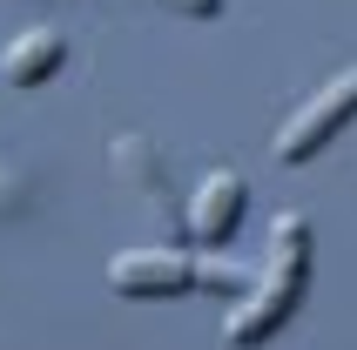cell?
Returning a JSON list of instances; mask_svg holds the SVG:
<instances>
[{"label":"cell","mask_w":357,"mask_h":350,"mask_svg":"<svg viewBox=\"0 0 357 350\" xmlns=\"http://www.w3.org/2000/svg\"><path fill=\"white\" fill-rule=\"evenodd\" d=\"M27 202H34V189H27V175L0 162V215H20Z\"/></svg>","instance_id":"obj_7"},{"label":"cell","mask_w":357,"mask_h":350,"mask_svg":"<svg viewBox=\"0 0 357 350\" xmlns=\"http://www.w3.org/2000/svg\"><path fill=\"white\" fill-rule=\"evenodd\" d=\"M162 7H176V14H189V20H216L222 14V0H162Z\"/></svg>","instance_id":"obj_8"},{"label":"cell","mask_w":357,"mask_h":350,"mask_svg":"<svg viewBox=\"0 0 357 350\" xmlns=\"http://www.w3.org/2000/svg\"><path fill=\"white\" fill-rule=\"evenodd\" d=\"M108 290L115 296H182V290H196V263L176 250H121L108 263Z\"/></svg>","instance_id":"obj_3"},{"label":"cell","mask_w":357,"mask_h":350,"mask_svg":"<svg viewBox=\"0 0 357 350\" xmlns=\"http://www.w3.org/2000/svg\"><path fill=\"white\" fill-rule=\"evenodd\" d=\"M243 195H250V182H243L236 169H216V175L196 189V202H189V215H182V229L196 236V243H222V236H236Z\"/></svg>","instance_id":"obj_4"},{"label":"cell","mask_w":357,"mask_h":350,"mask_svg":"<svg viewBox=\"0 0 357 350\" xmlns=\"http://www.w3.org/2000/svg\"><path fill=\"white\" fill-rule=\"evenodd\" d=\"M351 115H357V68L351 75H337L324 95H310L297 108V115L277 128V162H310V155H324V142L337 135V128H351Z\"/></svg>","instance_id":"obj_2"},{"label":"cell","mask_w":357,"mask_h":350,"mask_svg":"<svg viewBox=\"0 0 357 350\" xmlns=\"http://www.w3.org/2000/svg\"><path fill=\"white\" fill-rule=\"evenodd\" d=\"M115 162L128 169V182H135V189H149L155 202H169V175L155 169V149H149L142 135H121V142H115Z\"/></svg>","instance_id":"obj_6"},{"label":"cell","mask_w":357,"mask_h":350,"mask_svg":"<svg viewBox=\"0 0 357 350\" xmlns=\"http://www.w3.org/2000/svg\"><path fill=\"white\" fill-rule=\"evenodd\" d=\"M303 290H310V222H303L297 209L277 215V229H270V256H263V283L257 296L243 303L229 324H222V344L229 350H257L270 344V337L297 317Z\"/></svg>","instance_id":"obj_1"},{"label":"cell","mask_w":357,"mask_h":350,"mask_svg":"<svg viewBox=\"0 0 357 350\" xmlns=\"http://www.w3.org/2000/svg\"><path fill=\"white\" fill-rule=\"evenodd\" d=\"M61 61H68V40H61L54 27H27V34L7 40L0 75H7V88H40V81H54Z\"/></svg>","instance_id":"obj_5"}]
</instances>
